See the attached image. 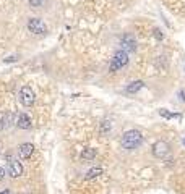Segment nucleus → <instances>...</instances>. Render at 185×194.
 Returning a JSON list of instances; mask_svg holds the SVG:
<instances>
[{"mask_svg": "<svg viewBox=\"0 0 185 194\" xmlns=\"http://www.w3.org/2000/svg\"><path fill=\"white\" fill-rule=\"evenodd\" d=\"M141 142H143V136L138 129H130V131H125L122 139H120V144L127 150H135Z\"/></svg>", "mask_w": 185, "mask_h": 194, "instance_id": "obj_1", "label": "nucleus"}, {"mask_svg": "<svg viewBox=\"0 0 185 194\" xmlns=\"http://www.w3.org/2000/svg\"><path fill=\"white\" fill-rule=\"evenodd\" d=\"M129 63V54L125 50H119V52L114 54L112 60H111V65H109V71H119L120 68H124L125 65Z\"/></svg>", "mask_w": 185, "mask_h": 194, "instance_id": "obj_2", "label": "nucleus"}, {"mask_svg": "<svg viewBox=\"0 0 185 194\" xmlns=\"http://www.w3.org/2000/svg\"><path fill=\"white\" fill-rule=\"evenodd\" d=\"M20 102L23 104L25 107H31L34 104V99H36V96H34V91L29 88V86H23V88L20 89Z\"/></svg>", "mask_w": 185, "mask_h": 194, "instance_id": "obj_3", "label": "nucleus"}, {"mask_svg": "<svg viewBox=\"0 0 185 194\" xmlns=\"http://www.w3.org/2000/svg\"><path fill=\"white\" fill-rule=\"evenodd\" d=\"M28 29H29L33 34H38V36H42L47 32V26L42 19L39 18H31L28 21Z\"/></svg>", "mask_w": 185, "mask_h": 194, "instance_id": "obj_4", "label": "nucleus"}, {"mask_svg": "<svg viewBox=\"0 0 185 194\" xmlns=\"http://www.w3.org/2000/svg\"><path fill=\"white\" fill-rule=\"evenodd\" d=\"M169 154H170V146L166 141H158L153 146V155L158 157V159H166Z\"/></svg>", "mask_w": 185, "mask_h": 194, "instance_id": "obj_5", "label": "nucleus"}, {"mask_svg": "<svg viewBox=\"0 0 185 194\" xmlns=\"http://www.w3.org/2000/svg\"><path fill=\"white\" fill-rule=\"evenodd\" d=\"M8 175L11 178H18V176L23 175V165H21V162L10 160V163H8Z\"/></svg>", "mask_w": 185, "mask_h": 194, "instance_id": "obj_6", "label": "nucleus"}, {"mask_svg": "<svg viewBox=\"0 0 185 194\" xmlns=\"http://www.w3.org/2000/svg\"><path fill=\"white\" fill-rule=\"evenodd\" d=\"M34 152V146L29 144V142H26V144H21L18 147V155L21 157V159H29V157L33 155Z\"/></svg>", "mask_w": 185, "mask_h": 194, "instance_id": "obj_7", "label": "nucleus"}, {"mask_svg": "<svg viewBox=\"0 0 185 194\" xmlns=\"http://www.w3.org/2000/svg\"><path fill=\"white\" fill-rule=\"evenodd\" d=\"M16 126L21 128V129H31L33 121H31V118L28 117L26 113H20L18 115V120H16Z\"/></svg>", "mask_w": 185, "mask_h": 194, "instance_id": "obj_8", "label": "nucleus"}, {"mask_svg": "<svg viewBox=\"0 0 185 194\" xmlns=\"http://www.w3.org/2000/svg\"><path fill=\"white\" fill-rule=\"evenodd\" d=\"M124 47L125 52H133L135 49H137V42H135V39L132 37V36H125V37L122 39V44H120Z\"/></svg>", "mask_w": 185, "mask_h": 194, "instance_id": "obj_9", "label": "nucleus"}, {"mask_svg": "<svg viewBox=\"0 0 185 194\" xmlns=\"http://www.w3.org/2000/svg\"><path fill=\"white\" fill-rule=\"evenodd\" d=\"M13 123V115L11 113H0V131L8 128Z\"/></svg>", "mask_w": 185, "mask_h": 194, "instance_id": "obj_10", "label": "nucleus"}, {"mask_svg": "<svg viewBox=\"0 0 185 194\" xmlns=\"http://www.w3.org/2000/svg\"><path fill=\"white\" fill-rule=\"evenodd\" d=\"M141 88H143V83H141V81H133V83H130L129 86H127L125 91L129 92V94H137Z\"/></svg>", "mask_w": 185, "mask_h": 194, "instance_id": "obj_11", "label": "nucleus"}, {"mask_svg": "<svg viewBox=\"0 0 185 194\" xmlns=\"http://www.w3.org/2000/svg\"><path fill=\"white\" fill-rule=\"evenodd\" d=\"M111 131H112V121L104 120L102 123H101V126H99V133H101L102 136H107Z\"/></svg>", "mask_w": 185, "mask_h": 194, "instance_id": "obj_12", "label": "nucleus"}, {"mask_svg": "<svg viewBox=\"0 0 185 194\" xmlns=\"http://www.w3.org/2000/svg\"><path fill=\"white\" fill-rule=\"evenodd\" d=\"M96 157V149H84L81 152V159L83 160H92Z\"/></svg>", "mask_w": 185, "mask_h": 194, "instance_id": "obj_13", "label": "nucleus"}, {"mask_svg": "<svg viewBox=\"0 0 185 194\" xmlns=\"http://www.w3.org/2000/svg\"><path fill=\"white\" fill-rule=\"evenodd\" d=\"M102 173V168L101 167H94V168H91L88 173H86V179H92V178H96Z\"/></svg>", "mask_w": 185, "mask_h": 194, "instance_id": "obj_14", "label": "nucleus"}, {"mask_svg": "<svg viewBox=\"0 0 185 194\" xmlns=\"http://www.w3.org/2000/svg\"><path fill=\"white\" fill-rule=\"evenodd\" d=\"M42 5V0H29V6L31 8H39Z\"/></svg>", "mask_w": 185, "mask_h": 194, "instance_id": "obj_15", "label": "nucleus"}, {"mask_svg": "<svg viewBox=\"0 0 185 194\" xmlns=\"http://www.w3.org/2000/svg\"><path fill=\"white\" fill-rule=\"evenodd\" d=\"M159 113L162 115V117H166V118H172V117H174L172 113H169V112H166V110H159Z\"/></svg>", "mask_w": 185, "mask_h": 194, "instance_id": "obj_16", "label": "nucleus"}, {"mask_svg": "<svg viewBox=\"0 0 185 194\" xmlns=\"http://www.w3.org/2000/svg\"><path fill=\"white\" fill-rule=\"evenodd\" d=\"M154 37H156V39H159V41L162 39V34H161L159 29H154Z\"/></svg>", "mask_w": 185, "mask_h": 194, "instance_id": "obj_17", "label": "nucleus"}, {"mask_svg": "<svg viewBox=\"0 0 185 194\" xmlns=\"http://www.w3.org/2000/svg\"><path fill=\"white\" fill-rule=\"evenodd\" d=\"M3 178H5V170L0 167V179H3Z\"/></svg>", "mask_w": 185, "mask_h": 194, "instance_id": "obj_18", "label": "nucleus"}, {"mask_svg": "<svg viewBox=\"0 0 185 194\" xmlns=\"http://www.w3.org/2000/svg\"><path fill=\"white\" fill-rule=\"evenodd\" d=\"M16 60V57H10V58H5V63H8V62H15Z\"/></svg>", "mask_w": 185, "mask_h": 194, "instance_id": "obj_19", "label": "nucleus"}, {"mask_svg": "<svg viewBox=\"0 0 185 194\" xmlns=\"http://www.w3.org/2000/svg\"><path fill=\"white\" fill-rule=\"evenodd\" d=\"M0 194H8V191H2V192H0Z\"/></svg>", "mask_w": 185, "mask_h": 194, "instance_id": "obj_20", "label": "nucleus"}, {"mask_svg": "<svg viewBox=\"0 0 185 194\" xmlns=\"http://www.w3.org/2000/svg\"><path fill=\"white\" fill-rule=\"evenodd\" d=\"M182 142H183V146H185V138H183V141H182Z\"/></svg>", "mask_w": 185, "mask_h": 194, "instance_id": "obj_21", "label": "nucleus"}]
</instances>
